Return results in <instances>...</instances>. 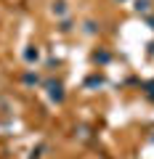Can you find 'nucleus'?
Returning a JSON list of instances; mask_svg holds the SVG:
<instances>
[{
	"label": "nucleus",
	"instance_id": "f257e3e1",
	"mask_svg": "<svg viewBox=\"0 0 154 159\" xmlns=\"http://www.w3.org/2000/svg\"><path fill=\"white\" fill-rule=\"evenodd\" d=\"M48 96H51V101L61 103L64 101V85L61 82H48Z\"/></svg>",
	"mask_w": 154,
	"mask_h": 159
},
{
	"label": "nucleus",
	"instance_id": "f03ea898",
	"mask_svg": "<svg viewBox=\"0 0 154 159\" xmlns=\"http://www.w3.org/2000/svg\"><path fill=\"white\" fill-rule=\"evenodd\" d=\"M37 58H40V51H37L35 45H29L27 51H24V61H29V64H32V61H37Z\"/></svg>",
	"mask_w": 154,
	"mask_h": 159
},
{
	"label": "nucleus",
	"instance_id": "7ed1b4c3",
	"mask_svg": "<svg viewBox=\"0 0 154 159\" xmlns=\"http://www.w3.org/2000/svg\"><path fill=\"white\" fill-rule=\"evenodd\" d=\"M149 8H152V0H136V11L138 13H149Z\"/></svg>",
	"mask_w": 154,
	"mask_h": 159
},
{
	"label": "nucleus",
	"instance_id": "20e7f679",
	"mask_svg": "<svg viewBox=\"0 0 154 159\" xmlns=\"http://www.w3.org/2000/svg\"><path fill=\"white\" fill-rule=\"evenodd\" d=\"M85 85L88 88H98V85H104V77H101V74H93V77H88Z\"/></svg>",
	"mask_w": 154,
	"mask_h": 159
},
{
	"label": "nucleus",
	"instance_id": "39448f33",
	"mask_svg": "<svg viewBox=\"0 0 154 159\" xmlns=\"http://www.w3.org/2000/svg\"><path fill=\"white\" fill-rule=\"evenodd\" d=\"M93 61H96V64H106L109 61V53L106 51H96V53H93Z\"/></svg>",
	"mask_w": 154,
	"mask_h": 159
},
{
	"label": "nucleus",
	"instance_id": "423d86ee",
	"mask_svg": "<svg viewBox=\"0 0 154 159\" xmlns=\"http://www.w3.org/2000/svg\"><path fill=\"white\" fill-rule=\"evenodd\" d=\"M37 80H40V77H37V72H27V74H24V82H27V85H37Z\"/></svg>",
	"mask_w": 154,
	"mask_h": 159
},
{
	"label": "nucleus",
	"instance_id": "0eeeda50",
	"mask_svg": "<svg viewBox=\"0 0 154 159\" xmlns=\"http://www.w3.org/2000/svg\"><path fill=\"white\" fill-rule=\"evenodd\" d=\"M143 88H146V98H149V101H154V80H152V82H146Z\"/></svg>",
	"mask_w": 154,
	"mask_h": 159
},
{
	"label": "nucleus",
	"instance_id": "6e6552de",
	"mask_svg": "<svg viewBox=\"0 0 154 159\" xmlns=\"http://www.w3.org/2000/svg\"><path fill=\"white\" fill-rule=\"evenodd\" d=\"M53 13H58V16H61V13H67V8H64V3H56V6H53Z\"/></svg>",
	"mask_w": 154,
	"mask_h": 159
},
{
	"label": "nucleus",
	"instance_id": "1a4fd4ad",
	"mask_svg": "<svg viewBox=\"0 0 154 159\" xmlns=\"http://www.w3.org/2000/svg\"><path fill=\"white\" fill-rule=\"evenodd\" d=\"M29 159H40V148H35V151L29 154Z\"/></svg>",
	"mask_w": 154,
	"mask_h": 159
},
{
	"label": "nucleus",
	"instance_id": "9d476101",
	"mask_svg": "<svg viewBox=\"0 0 154 159\" xmlns=\"http://www.w3.org/2000/svg\"><path fill=\"white\" fill-rule=\"evenodd\" d=\"M120 3H122V0H120Z\"/></svg>",
	"mask_w": 154,
	"mask_h": 159
}]
</instances>
